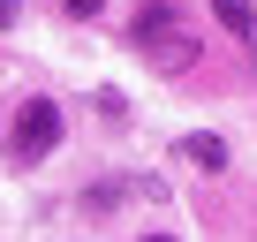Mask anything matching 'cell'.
Wrapping results in <instances>:
<instances>
[{"mask_svg":"<svg viewBox=\"0 0 257 242\" xmlns=\"http://www.w3.org/2000/svg\"><path fill=\"white\" fill-rule=\"evenodd\" d=\"M128 38H137L167 76H189V68H197V38L182 31V8H167V0H144L137 23H128Z\"/></svg>","mask_w":257,"mask_h":242,"instance_id":"1","label":"cell"},{"mask_svg":"<svg viewBox=\"0 0 257 242\" xmlns=\"http://www.w3.org/2000/svg\"><path fill=\"white\" fill-rule=\"evenodd\" d=\"M53 144H61V106H53V98H23V106H16V137H8L16 167L53 159Z\"/></svg>","mask_w":257,"mask_h":242,"instance_id":"2","label":"cell"},{"mask_svg":"<svg viewBox=\"0 0 257 242\" xmlns=\"http://www.w3.org/2000/svg\"><path fill=\"white\" fill-rule=\"evenodd\" d=\"M212 23H219L227 38H242V46L257 53V8H249V0H212Z\"/></svg>","mask_w":257,"mask_h":242,"instance_id":"3","label":"cell"},{"mask_svg":"<svg viewBox=\"0 0 257 242\" xmlns=\"http://www.w3.org/2000/svg\"><path fill=\"white\" fill-rule=\"evenodd\" d=\"M182 159L204 167V174H219V167H227V144H219V137H182Z\"/></svg>","mask_w":257,"mask_h":242,"instance_id":"4","label":"cell"},{"mask_svg":"<svg viewBox=\"0 0 257 242\" xmlns=\"http://www.w3.org/2000/svg\"><path fill=\"white\" fill-rule=\"evenodd\" d=\"M61 8H68V16H76V23H91V16H98V8H106V0H61Z\"/></svg>","mask_w":257,"mask_h":242,"instance_id":"5","label":"cell"},{"mask_svg":"<svg viewBox=\"0 0 257 242\" xmlns=\"http://www.w3.org/2000/svg\"><path fill=\"white\" fill-rule=\"evenodd\" d=\"M16 16H23V8H16V0H0V23H16Z\"/></svg>","mask_w":257,"mask_h":242,"instance_id":"6","label":"cell"},{"mask_svg":"<svg viewBox=\"0 0 257 242\" xmlns=\"http://www.w3.org/2000/svg\"><path fill=\"white\" fill-rule=\"evenodd\" d=\"M144 242H174V234H144Z\"/></svg>","mask_w":257,"mask_h":242,"instance_id":"7","label":"cell"}]
</instances>
